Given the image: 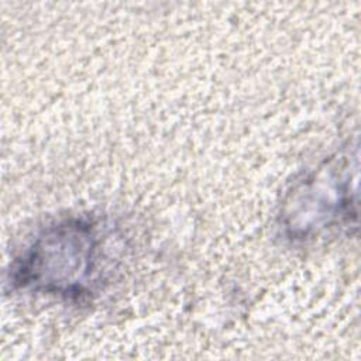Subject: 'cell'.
I'll use <instances>...</instances> for the list:
<instances>
[{"instance_id": "obj_1", "label": "cell", "mask_w": 361, "mask_h": 361, "mask_svg": "<svg viewBox=\"0 0 361 361\" xmlns=\"http://www.w3.org/2000/svg\"><path fill=\"white\" fill-rule=\"evenodd\" d=\"M100 248L96 223L79 217L54 223L14 261L10 282L14 288L79 299L97 283Z\"/></svg>"}, {"instance_id": "obj_2", "label": "cell", "mask_w": 361, "mask_h": 361, "mask_svg": "<svg viewBox=\"0 0 361 361\" xmlns=\"http://www.w3.org/2000/svg\"><path fill=\"white\" fill-rule=\"evenodd\" d=\"M350 161L347 158L336 162L330 159L326 166L320 168L316 173L309 175L303 182L295 188L292 202L295 210L288 213L293 217L286 221V228L305 217L293 231L292 235L303 237L319 228L331 224H341L350 221V216H355V202L351 199V180H350Z\"/></svg>"}]
</instances>
